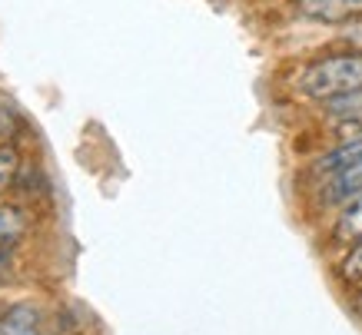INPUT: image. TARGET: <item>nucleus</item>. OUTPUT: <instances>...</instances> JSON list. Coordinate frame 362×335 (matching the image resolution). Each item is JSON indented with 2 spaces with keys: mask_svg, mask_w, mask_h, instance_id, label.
Here are the masks:
<instances>
[{
  "mask_svg": "<svg viewBox=\"0 0 362 335\" xmlns=\"http://www.w3.org/2000/svg\"><path fill=\"white\" fill-rule=\"evenodd\" d=\"M296 87L303 97L319 100V103L336 100L342 93H352V90H362V57L336 54L326 57V60H316V64H309L299 74Z\"/></svg>",
  "mask_w": 362,
  "mask_h": 335,
  "instance_id": "f257e3e1",
  "label": "nucleus"
},
{
  "mask_svg": "<svg viewBox=\"0 0 362 335\" xmlns=\"http://www.w3.org/2000/svg\"><path fill=\"white\" fill-rule=\"evenodd\" d=\"M356 163H362V136L342 140L336 150L316 156V160H313V166H309V176H313V180H319V183H326V180H332V176L346 173V170H349V166H356Z\"/></svg>",
  "mask_w": 362,
  "mask_h": 335,
  "instance_id": "f03ea898",
  "label": "nucleus"
},
{
  "mask_svg": "<svg viewBox=\"0 0 362 335\" xmlns=\"http://www.w3.org/2000/svg\"><path fill=\"white\" fill-rule=\"evenodd\" d=\"M303 17L319 23H342L362 13V0H296Z\"/></svg>",
  "mask_w": 362,
  "mask_h": 335,
  "instance_id": "7ed1b4c3",
  "label": "nucleus"
},
{
  "mask_svg": "<svg viewBox=\"0 0 362 335\" xmlns=\"http://www.w3.org/2000/svg\"><path fill=\"white\" fill-rule=\"evenodd\" d=\"M359 196H362V163H356V166H349L346 173L332 176V180L322 183L319 203L322 206H346V203H352V199H359Z\"/></svg>",
  "mask_w": 362,
  "mask_h": 335,
  "instance_id": "20e7f679",
  "label": "nucleus"
},
{
  "mask_svg": "<svg viewBox=\"0 0 362 335\" xmlns=\"http://www.w3.org/2000/svg\"><path fill=\"white\" fill-rule=\"evenodd\" d=\"M0 335H44L40 329V309L30 302H21L7 309L0 319Z\"/></svg>",
  "mask_w": 362,
  "mask_h": 335,
  "instance_id": "39448f33",
  "label": "nucleus"
},
{
  "mask_svg": "<svg viewBox=\"0 0 362 335\" xmlns=\"http://www.w3.org/2000/svg\"><path fill=\"white\" fill-rule=\"evenodd\" d=\"M336 242H359L362 239V196L346 203V209L336 219V233H332Z\"/></svg>",
  "mask_w": 362,
  "mask_h": 335,
  "instance_id": "423d86ee",
  "label": "nucleus"
},
{
  "mask_svg": "<svg viewBox=\"0 0 362 335\" xmlns=\"http://www.w3.org/2000/svg\"><path fill=\"white\" fill-rule=\"evenodd\" d=\"M21 176V156L13 146H0V196L4 189H11L13 180Z\"/></svg>",
  "mask_w": 362,
  "mask_h": 335,
  "instance_id": "0eeeda50",
  "label": "nucleus"
},
{
  "mask_svg": "<svg viewBox=\"0 0 362 335\" xmlns=\"http://www.w3.org/2000/svg\"><path fill=\"white\" fill-rule=\"evenodd\" d=\"M339 276H342L346 282H352V286H359V282H362V239L349 249V256L342 259Z\"/></svg>",
  "mask_w": 362,
  "mask_h": 335,
  "instance_id": "6e6552de",
  "label": "nucleus"
},
{
  "mask_svg": "<svg viewBox=\"0 0 362 335\" xmlns=\"http://www.w3.org/2000/svg\"><path fill=\"white\" fill-rule=\"evenodd\" d=\"M7 259H11V252H0V276H4V269H7Z\"/></svg>",
  "mask_w": 362,
  "mask_h": 335,
  "instance_id": "1a4fd4ad",
  "label": "nucleus"
},
{
  "mask_svg": "<svg viewBox=\"0 0 362 335\" xmlns=\"http://www.w3.org/2000/svg\"><path fill=\"white\" fill-rule=\"evenodd\" d=\"M359 315H362V295H359Z\"/></svg>",
  "mask_w": 362,
  "mask_h": 335,
  "instance_id": "9d476101",
  "label": "nucleus"
}]
</instances>
